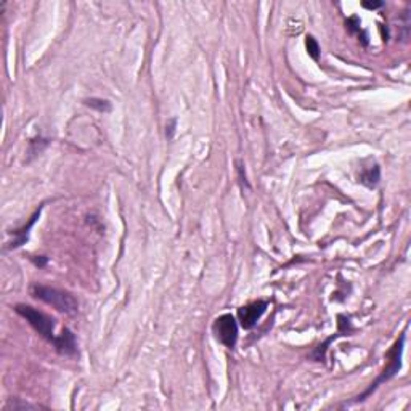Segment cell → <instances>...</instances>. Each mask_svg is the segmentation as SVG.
Instances as JSON below:
<instances>
[{
  "mask_svg": "<svg viewBox=\"0 0 411 411\" xmlns=\"http://www.w3.org/2000/svg\"><path fill=\"white\" fill-rule=\"evenodd\" d=\"M39 406L35 405H29V403H24V402H18V400H13L10 405L5 406V411H21V409H37Z\"/></svg>",
  "mask_w": 411,
  "mask_h": 411,
  "instance_id": "14",
  "label": "cell"
},
{
  "mask_svg": "<svg viewBox=\"0 0 411 411\" xmlns=\"http://www.w3.org/2000/svg\"><path fill=\"white\" fill-rule=\"evenodd\" d=\"M39 216H41V209L39 210H35V214L31 217V220H29V223L28 225H24V227L21 228V230H16V231H13V235H15V238H13V241L10 243V246L8 247H20L21 244H24L26 241H28V236H29V230L34 227V223H35V220L39 219Z\"/></svg>",
  "mask_w": 411,
  "mask_h": 411,
  "instance_id": "7",
  "label": "cell"
},
{
  "mask_svg": "<svg viewBox=\"0 0 411 411\" xmlns=\"http://www.w3.org/2000/svg\"><path fill=\"white\" fill-rule=\"evenodd\" d=\"M382 5H384L382 2H362V7L363 8H368V10H378Z\"/></svg>",
  "mask_w": 411,
  "mask_h": 411,
  "instance_id": "17",
  "label": "cell"
},
{
  "mask_svg": "<svg viewBox=\"0 0 411 411\" xmlns=\"http://www.w3.org/2000/svg\"><path fill=\"white\" fill-rule=\"evenodd\" d=\"M346 28L350 34H356L359 35V39L362 41V44L366 47L368 45V35L366 32L362 29V26H360V20L359 16H350L349 20H346Z\"/></svg>",
  "mask_w": 411,
  "mask_h": 411,
  "instance_id": "8",
  "label": "cell"
},
{
  "mask_svg": "<svg viewBox=\"0 0 411 411\" xmlns=\"http://www.w3.org/2000/svg\"><path fill=\"white\" fill-rule=\"evenodd\" d=\"M47 145H48V140L41 138V137L31 140V141H29V159L34 157V156H37V154H41V153L44 151V148L47 147Z\"/></svg>",
  "mask_w": 411,
  "mask_h": 411,
  "instance_id": "12",
  "label": "cell"
},
{
  "mask_svg": "<svg viewBox=\"0 0 411 411\" xmlns=\"http://www.w3.org/2000/svg\"><path fill=\"white\" fill-rule=\"evenodd\" d=\"M405 333L400 336V339H397L395 341V344L392 346V349L387 352V365H386V368L382 369V373H381V376L371 384V386L368 387V390L365 392V394H362V395H359V397H355V400H353V403H356V402H363L365 399L368 395H371L373 394L376 389H378V386L381 382H386V381H389V379H392L397 373H399L400 371V368H402V353H403V346H405Z\"/></svg>",
  "mask_w": 411,
  "mask_h": 411,
  "instance_id": "3",
  "label": "cell"
},
{
  "mask_svg": "<svg viewBox=\"0 0 411 411\" xmlns=\"http://www.w3.org/2000/svg\"><path fill=\"white\" fill-rule=\"evenodd\" d=\"M53 347H55L61 355H66V356H73V355L77 353L74 334L71 333L68 328H63V331L58 334L57 344Z\"/></svg>",
  "mask_w": 411,
  "mask_h": 411,
  "instance_id": "6",
  "label": "cell"
},
{
  "mask_svg": "<svg viewBox=\"0 0 411 411\" xmlns=\"http://www.w3.org/2000/svg\"><path fill=\"white\" fill-rule=\"evenodd\" d=\"M31 296L37 300L48 303V306H51L55 310L66 313V315H74L79 310V302L71 293H68V291H61L57 288L44 286V284H32Z\"/></svg>",
  "mask_w": 411,
  "mask_h": 411,
  "instance_id": "1",
  "label": "cell"
},
{
  "mask_svg": "<svg viewBox=\"0 0 411 411\" xmlns=\"http://www.w3.org/2000/svg\"><path fill=\"white\" fill-rule=\"evenodd\" d=\"M15 312L35 329V333L39 336L55 346L57 339H58V336L55 334L57 323L51 316L45 315L44 312L35 310L31 306H24V303H18V306H15Z\"/></svg>",
  "mask_w": 411,
  "mask_h": 411,
  "instance_id": "2",
  "label": "cell"
},
{
  "mask_svg": "<svg viewBox=\"0 0 411 411\" xmlns=\"http://www.w3.org/2000/svg\"><path fill=\"white\" fill-rule=\"evenodd\" d=\"M269 307V302L265 300H256L251 302L247 306L238 309V318H240L241 326L244 329H253L256 326V323L260 320V316L265 313Z\"/></svg>",
  "mask_w": 411,
  "mask_h": 411,
  "instance_id": "5",
  "label": "cell"
},
{
  "mask_svg": "<svg viewBox=\"0 0 411 411\" xmlns=\"http://www.w3.org/2000/svg\"><path fill=\"white\" fill-rule=\"evenodd\" d=\"M379 178H381V170H379L378 166L366 169L363 174L360 175V182L363 185H366V187H369V188L376 187V185L379 183Z\"/></svg>",
  "mask_w": 411,
  "mask_h": 411,
  "instance_id": "9",
  "label": "cell"
},
{
  "mask_svg": "<svg viewBox=\"0 0 411 411\" xmlns=\"http://www.w3.org/2000/svg\"><path fill=\"white\" fill-rule=\"evenodd\" d=\"M306 47H307L309 55H310L315 61L320 60V45H318V42L315 41V37L307 35V39H306Z\"/></svg>",
  "mask_w": 411,
  "mask_h": 411,
  "instance_id": "13",
  "label": "cell"
},
{
  "mask_svg": "<svg viewBox=\"0 0 411 411\" xmlns=\"http://www.w3.org/2000/svg\"><path fill=\"white\" fill-rule=\"evenodd\" d=\"M212 331H214L216 339L223 344L225 347L233 349L238 341V323L236 318L231 313H225L216 318L214 325H212Z\"/></svg>",
  "mask_w": 411,
  "mask_h": 411,
  "instance_id": "4",
  "label": "cell"
},
{
  "mask_svg": "<svg viewBox=\"0 0 411 411\" xmlns=\"http://www.w3.org/2000/svg\"><path fill=\"white\" fill-rule=\"evenodd\" d=\"M32 262H34L35 267L42 269V267H45V265H47L48 259H47L45 256H35V257H32Z\"/></svg>",
  "mask_w": 411,
  "mask_h": 411,
  "instance_id": "16",
  "label": "cell"
},
{
  "mask_svg": "<svg viewBox=\"0 0 411 411\" xmlns=\"http://www.w3.org/2000/svg\"><path fill=\"white\" fill-rule=\"evenodd\" d=\"M84 103L90 108H94L100 113H108L111 111V103L108 100H103V98H87L84 100Z\"/></svg>",
  "mask_w": 411,
  "mask_h": 411,
  "instance_id": "11",
  "label": "cell"
},
{
  "mask_svg": "<svg viewBox=\"0 0 411 411\" xmlns=\"http://www.w3.org/2000/svg\"><path fill=\"white\" fill-rule=\"evenodd\" d=\"M409 29H411V16L409 10H405L402 16L399 18V39L402 42H406L409 37Z\"/></svg>",
  "mask_w": 411,
  "mask_h": 411,
  "instance_id": "10",
  "label": "cell"
},
{
  "mask_svg": "<svg viewBox=\"0 0 411 411\" xmlns=\"http://www.w3.org/2000/svg\"><path fill=\"white\" fill-rule=\"evenodd\" d=\"M175 126H177V119H170L167 127H166V135L167 138H174V134H175Z\"/></svg>",
  "mask_w": 411,
  "mask_h": 411,
  "instance_id": "15",
  "label": "cell"
}]
</instances>
